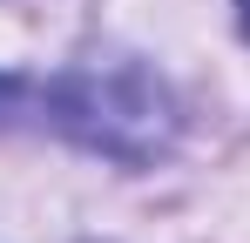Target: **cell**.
<instances>
[{
    "mask_svg": "<svg viewBox=\"0 0 250 243\" xmlns=\"http://www.w3.org/2000/svg\"><path fill=\"white\" fill-rule=\"evenodd\" d=\"M47 101H54V122L68 135H82L88 149H102L115 162H149L176 135L169 88L142 61H88V68H68Z\"/></svg>",
    "mask_w": 250,
    "mask_h": 243,
    "instance_id": "obj_1",
    "label": "cell"
},
{
    "mask_svg": "<svg viewBox=\"0 0 250 243\" xmlns=\"http://www.w3.org/2000/svg\"><path fill=\"white\" fill-rule=\"evenodd\" d=\"M237 14H244V34H250V0H237Z\"/></svg>",
    "mask_w": 250,
    "mask_h": 243,
    "instance_id": "obj_2",
    "label": "cell"
},
{
    "mask_svg": "<svg viewBox=\"0 0 250 243\" xmlns=\"http://www.w3.org/2000/svg\"><path fill=\"white\" fill-rule=\"evenodd\" d=\"M0 95H7V81H0Z\"/></svg>",
    "mask_w": 250,
    "mask_h": 243,
    "instance_id": "obj_3",
    "label": "cell"
}]
</instances>
